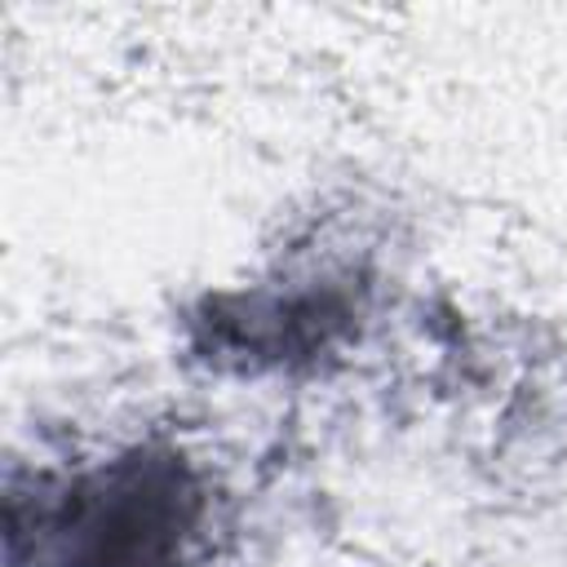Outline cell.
I'll return each instance as SVG.
<instances>
[{
    "label": "cell",
    "mask_w": 567,
    "mask_h": 567,
    "mask_svg": "<svg viewBox=\"0 0 567 567\" xmlns=\"http://www.w3.org/2000/svg\"><path fill=\"white\" fill-rule=\"evenodd\" d=\"M31 501V523L9 518V532L35 536V567H190L208 527V487L173 447L44 478Z\"/></svg>",
    "instance_id": "cell-1"
}]
</instances>
